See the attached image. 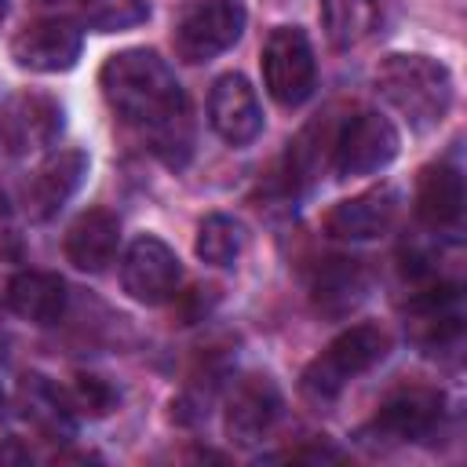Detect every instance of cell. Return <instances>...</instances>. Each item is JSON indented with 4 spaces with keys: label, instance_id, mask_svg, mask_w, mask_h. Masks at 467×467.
<instances>
[{
    "label": "cell",
    "instance_id": "cell-1",
    "mask_svg": "<svg viewBox=\"0 0 467 467\" xmlns=\"http://www.w3.org/2000/svg\"><path fill=\"white\" fill-rule=\"evenodd\" d=\"M99 88L109 109L139 128L150 150L168 164L182 168L193 150V120L186 91L179 88L171 66L150 47H128L102 62Z\"/></svg>",
    "mask_w": 467,
    "mask_h": 467
},
{
    "label": "cell",
    "instance_id": "cell-2",
    "mask_svg": "<svg viewBox=\"0 0 467 467\" xmlns=\"http://www.w3.org/2000/svg\"><path fill=\"white\" fill-rule=\"evenodd\" d=\"M376 91L409 120L416 131H431L449 117L452 106V73L416 51L387 55L376 69Z\"/></svg>",
    "mask_w": 467,
    "mask_h": 467
},
{
    "label": "cell",
    "instance_id": "cell-3",
    "mask_svg": "<svg viewBox=\"0 0 467 467\" xmlns=\"http://www.w3.org/2000/svg\"><path fill=\"white\" fill-rule=\"evenodd\" d=\"M387 350H390V336H387L379 325H350L347 332H339V336L303 368L299 387H303V394H306L310 401L325 405V401L339 398V390H343L354 376H361V372H368L372 365H379V361L387 358Z\"/></svg>",
    "mask_w": 467,
    "mask_h": 467
},
{
    "label": "cell",
    "instance_id": "cell-4",
    "mask_svg": "<svg viewBox=\"0 0 467 467\" xmlns=\"http://www.w3.org/2000/svg\"><path fill=\"white\" fill-rule=\"evenodd\" d=\"M244 22H248L244 0H197L175 22L171 33L175 55L190 66L212 62L215 55H223L241 40Z\"/></svg>",
    "mask_w": 467,
    "mask_h": 467
},
{
    "label": "cell",
    "instance_id": "cell-5",
    "mask_svg": "<svg viewBox=\"0 0 467 467\" xmlns=\"http://www.w3.org/2000/svg\"><path fill=\"white\" fill-rule=\"evenodd\" d=\"M263 84L277 106H303L317 84V58L299 26H277L263 44Z\"/></svg>",
    "mask_w": 467,
    "mask_h": 467
},
{
    "label": "cell",
    "instance_id": "cell-6",
    "mask_svg": "<svg viewBox=\"0 0 467 467\" xmlns=\"http://www.w3.org/2000/svg\"><path fill=\"white\" fill-rule=\"evenodd\" d=\"M401 135L390 124V117L376 109H361L343 120V128L332 135V168L339 179H358L387 168L398 157Z\"/></svg>",
    "mask_w": 467,
    "mask_h": 467
},
{
    "label": "cell",
    "instance_id": "cell-7",
    "mask_svg": "<svg viewBox=\"0 0 467 467\" xmlns=\"http://www.w3.org/2000/svg\"><path fill=\"white\" fill-rule=\"evenodd\" d=\"M120 285L135 303L161 306L168 303L182 285V263L179 255L153 234H142L128 244L120 259Z\"/></svg>",
    "mask_w": 467,
    "mask_h": 467
},
{
    "label": "cell",
    "instance_id": "cell-8",
    "mask_svg": "<svg viewBox=\"0 0 467 467\" xmlns=\"http://www.w3.org/2000/svg\"><path fill=\"white\" fill-rule=\"evenodd\" d=\"M441 420H445V394L441 390L401 387L376 409L365 434L383 438V441H427L438 434Z\"/></svg>",
    "mask_w": 467,
    "mask_h": 467
},
{
    "label": "cell",
    "instance_id": "cell-9",
    "mask_svg": "<svg viewBox=\"0 0 467 467\" xmlns=\"http://www.w3.org/2000/svg\"><path fill=\"white\" fill-rule=\"evenodd\" d=\"M62 135V106L44 91H15L0 106V142L15 157L47 150Z\"/></svg>",
    "mask_w": 467,
    "mask_h": 467
},
{
    "label": "cell",
    "instance_id": "cell-10",
    "mask_svg": "<svg viewBox=\"0 0 467 467\" xmlns=\"http://www.w3.org/2000/svg\"><path fill=\"white\" fill-rule=\"evenodd\" d=\"M84 33L73 18H36L11 40V58L33 73H66L77 66Z\"/></svg>",
    "mask_w": 467,
    "mask_h": 467
},
{
    "label": "cell",
    "instance_id": "cell-11",
    "mask_svg": "<svg viewBox=\"0 0 467 467\" xmlns=\"http://www.w3.org/2000/svg\"><path fill=\"white\" fill-rule=\"evenodd\" d=\"M208 124L230 146H248L263 131L259 95L241 73H223L208 91Z\"/></svg>",
    "mask_w": 467,
    "mask_h": 467
},
{
    "label": "cell",
    "instance_id": "cell-12",
    "mask_svg": "<svg viewBox=\"0 0 467 467\" xmlns=\"http://www.w3.org/2000/svg\"><path fill=\"white\" fill-rule=\"evenodd\" d=\"M281 416V390L270 376H241L226 398V434L237 445L263 441Z\"/></svg>",
    "mask_w": 467,
    "mask_h": 467
},
{
    "label": "cell",
    "instance_id": "cell-13",
    "mask_svg": "<svg viewBox=\"0 0 467 467\" xmlns=\"http://www.w3.org/2000/svg\"><path fill=\"white\" fill-rule=\"evenodd\" d=\"M398 190L394 186H376V190H365L358 197H347L339 204L328 208L325 215V234L336 237V241H372V237H383L394 219H398Z\"/></svg>",
    "mask_w": 467,
    "mask_h": 467
},
{
    "label": "cell",
    "instance_id": "cell-14",
    "mask_svg": "<svg viewBox=\"0 0 467 467\" xmlns=\"http://www.w3.org/2000/svg\"><path fill=\"white\" fill-rule=\"evenodd\" d=\"M84 175H88L84 150H58V153H51L33 171V179L26 182V212H29V219L44 223V219L58 215V208L77 193Z\"/></svg>",
    "mask_w": 467,
    "mask_h": 467
},
{
    "label": "cell",
    "instance_id": "cell-15",
    "mask_svg": "<svg viewBox=\"0 0 467 467\" xmlns=\"http://www.w3.org/2000/svg\"><path fill=\"white\" fill-rule=\"evenodd\" d=\"M117 244H120V223L113 212L106 208H88L80 212L69 230H66V259L84 270V274H102L113 259H117Z\"/></svg>",
    "mask_w": 467,
    "mask_h": 467
},
{
    "label": "cell",
    "instance_id": "cell-16",
    "mask_svg": "<svg viewBox=\"0 0 467 467\" xmlns=\"http://www.w3.org/2000/svg\"><path fill=\"white\" fill-rule=\"evenodd\" d=\"M409 328H412V339H416L420 347H427V350L452 343V339L460 336V328H463L460 288H456V285H445V281H431V285L412 299Z\"/></svg>",
    "mask_w": 467,
    "mask_h": 467
},
{
    "label": "cell",
    "instance_id": "cell-17",
    "mask_svg": "<svg viewBox=\"0 0 467 467\" xmlns=\"http://www.w3.org/2000/svg\"><path fill=\"white\" fill-rule=\"evenodd\" d=\"M416 215L431 230H452L463 215V175L456 164L438 161L420 171L416 182Z\"/></svg>",
    "mask_w": 467,
    "mask_h": 467
},
{
    "label": "cell",
    "instance_id": "cell-18",
    "mask_svg": "<svg viewBox=\"0 0 467 467\" xmlns=\"http://www.w3.org/2000/svg\"><path fill=\"white\" fill-rule=\"evenodd\" d=\"M365 292H368V274H365V266L358 259H347V255L325 259L314 270V281H310L314 306L325 317H343V314L358 310Z\"/></svg>",
    "mask_w": 467,
    "mask_h": 467
},
{
    "label": "cell",
    "instance_id": "cell-19",
    "mask_svg": "<svg viewBox=\"0 0 467 467\" xmlns=\"http://www.w3.org/2000/svg\"><path fill=\"white\" fill-rule=\"evenodd\" d=\"M66 281L47 270H22L7 281V306L29 325H55L66 314Z\"/></svg>",
    "mask_w": 467,
    "mask_h": 467
},
{
    "label": "cell",
    "instance_id": "cell-20",
    "mask_svg": "<svg viewBox=\"0 0 467 467\" xmlns=\"http://www.w3.org/2000/svg\"><path fill=\"white\" fill-rule=\"evenodd\" d=\"M321 26L332 47H358L379 26V0H321Z\"/></svg>",
    "mask_w": 467,
    "mask_h": 467
},
{
    "label": "cell",
    "instance_id": "cell-21",
    "mask_svg": "<svg viewBox=\"0 0 467 467\" xmlns=\"http://www.w3.org/2000/svg\"><path fill=\"white\" fill-rule=\"evenodd\" d=\"M22 405H26V416L40 431H47V434H69L73 431L69 394H62L44 376H26V383H22Z\"/></svg>",
    "mask_w": 467,
    "mask_h": 467
},
{
    "label": "cell",
    "instance_id": "cell-22",
    "mask_svg": "<svg viewBox=\"0 0 467 467\" xmlns=\"http://www.w3.org/2000/svg\"><path fill=\"white\" fill-rule=\"evenodd\" d=\"M193 252L197 259L212 263V266H234L237 255L244 252V226L230 215H204L193 237Z\"/></svg>",
    "mask_w": 467,
    "mask_h": 467
},
{
    "label": "cell",
    "instance_id": "cell-23",
    "mask_svg": "<svg viewBox=\"0 0 467 467\" xmlns=\"http://www.w3.org/2000/svg\"><path fill=\"white\" fill-rule=\"evenodd\" d=\"M80 18L95 33H124L150 18V0H80Z\"/></svg>",
    "mask_w": 467,
    "mask_h": 467
},
{
    "label": "cell",
    "instance_id": "cell-24",
    "mask_svg": "<svg viewBox=\"0 0 467 467\" xmlns=\"http://www.w3.org/2000/svg\"><path fill=\"white\" fill-rule=\"evenodd\" d=\"M113 401H117V394L102 376H77V383L69 390V405L80 412H91V416H106L113 409Z\"/></svg>",
    "mask_w": 467,
    "mask_h": 467
},
{
    "label": "cell",
    "instance_id": "cell-25",
    "mask_svg": "<svg viewBox=\"0 0 467 467\" xmlns=\"http://www.w3.org/2000/svg\"><path fill=\"white\" fill-rule=\"evenodd\" d=\"M15 241H18V234L11 226V208L0 193V255H15Z\"/></svg>",
    "mask_w": 467,
    "mask_h": 467
},
{
    "label": "cell",
    "instance_id": "cell-26",
    "mask_svg": "<svg viewBox=\"0 0 467 467\" xmlns=\"http://www.w3.org/2000/svg\"><path fill=\"white\" fill-rule=\"evenodd\" d=\"M26 460H29V452H26V449H22L15 438H11V441L0 449V463H26Z\"/></svg>",
    "mask_w": 467,
    "mask_h": 467
},
{
    "label": "cell",
    "instance_id": "cell-27",
    "mask_svg": "<svg viewBox=\"0 0 467 467\" xmlns=\"http://www.w3.org/2000/svg\"><path fill=\"white\" fill-rule=\"evenodd\" d=\"M7 11H11V0H0V22L7 18Z\"/></svg>",
    "mask_w": 467,
    "mask_h": 467
},
{
    "label": "cell",
    "instance_id": "cell-28",
    "mask_svg": "<svg viewBox=\"0 0 467 467\" xmlns=\"http://www.w3.org/2000/svg\"><path fill=\"white\" fill-rule=\"evenodd\" d=\"M7 416V398H4V390H0V420Z\"/></svg>",
    "mask_w": 467,
    "mask_h": 467
}]
</instances>
